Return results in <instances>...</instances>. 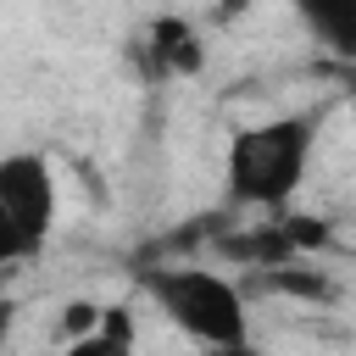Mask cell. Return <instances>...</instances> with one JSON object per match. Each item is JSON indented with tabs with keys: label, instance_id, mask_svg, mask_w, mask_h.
<instances>
[{
	"label": "cell",
	"instance_id": "cell-1",
	"mask_svg": "<svg viewBox=\"0 0 356 356\" xmlns=\"http://www.w3.org/2000/svg\"><path fill=\"white\" fill-rule=\"evenodd\" d=\"M312 145H317L312 117H267V122L239 128L228 139V156H222L228 200L234 206H261V211L289 206V195L306 178Z\"/></svg>",
	"mask_w": 356,
	"mask_h": 356
},
{
	"label": "cell",
	"instance_id": "cell-2",
	"mask_svg": "<svg viewBox=\"0 0 356 356\" xmlns=\"http://www.w3.org/2000/svg\"><path fill=\"white\" fill-rule=\"evenodd\" d=\"M139 289L156 300V312H167L172 328H184L189 339L211 345V350H239L250 345V312H245V295L234 278L222 273H206V267H184V261H167V267H145L139 273Z\"/></svg>",
	"mask_w": 356,
	"mask_h": 356
},
{
	"label": "cell",
	"instance_id": "cell-3",
	"mask_svg": "<svg viewBox=\"0 0 356 356\" xmlns=\"http://www.w3.org/2000/svg\"><path fill=\"white\" fill-rule=\"evenodd\" d=\"M0 206L17 222L28 256H39L50 228H56V172H50V161L33 156V150L0 156Z\"/></svg>",
	"mask_w": 356,
	"mask_h": 356
},
{
	"label": "cell",
	"instance_id": "cell-4",
	"mask_svg": "<svg viewBox=\"0 0 356 356\" xmlns=\"http://www.w3.org/2000/svg\"><path fill=\"white\" fill-rule=\"evenodd\" d=\"M145 50H150V72L156 78H195L206 67V44H200L189 17H156Z\"/></svg>",
	"mask_w": 356,
	"mask_h": 356
},
{
	"label": "cell",
	"instance_id": "cell-5",
	"mask_svg": "<svg viewBox=\"0 0 356 356\" xmlns=\"http://www.w3.org/2000/svg\"><path fill=\"white\" fill-rule=\"evenodd\" d=\"M289 6L328 56L356 61V0H289Z\"/></svg>",
	"mask_w": 356,
	"mask_h": 356
},
{
	"label": "cell",
	"instance_id": "cell-6",
	"mask_svg": "<svg viewBox=\"0 0 356 356\" xmlns=\"http://www.w3.org/2000/svg\"><path fill=\"white\" fill-rule=\"evenodd\" d=\"M61 356H134V317H128V306H100V323L89 334H72Z\"/></svg>",
	"mask_w": 356,
	"mask_h": 356
},
{
	"label": "cell",
	"instance_id": "cell-7",
	"mask_svg": "<svg viewBox=\"0 0 356 356\" xmlns=\"http://www.w3.org/2000/svg\"><path fill=\"white\" fill-rule=\"evenodd\" d=\"M11 261H28V245H22L17 222H11V217H6V206H0V267H11Z\"/></svg>",
	"mask_w": 356,
	"mask_h": 356
},
{
	"label": "cell",
	"instance_id": "cell-8",
	"mask_svg": "<svg viewBox=\"0 0 356 356\" xmlns=\"http://www.w3.org/2000/svg\"><path fill=\"white\" fill-rule=\"evenodd\" d=\"M95 323H100V306H83V300L67 306V328H72V334H89Z\"/></svg>",
	"mask_w": 356,
	"mask_h": 356
},
{
	"label": "cell",
	"instance_id": "cell-9",
	"mask_svg": "<svg viewBox=\"0 0 356 356\" xmlns=\"http://www.w3.org/2000/svg\"><path fill=\"white\" fill-rule=\"evenodd\" d=\"M11 328H17V300H11V295H0V350H6Z\"/></svg>",
	"mask_w": 356,
	"mask_h": 356
},
{
	"label": "cell",
	"instance_id": "cell-10",
	"mask_svg": "<svg viewBox=\"0 0 356 356\" xmlns=\"http://www.w3.org/2000/svg\"><path fill=\"white\" fill-rule=\"evenodd\" d=\"M345 95H350V111H356V61H345Z\"/></svg>",
	"mask_w": 356,
	"mask_h": 356
}]
</instances>
